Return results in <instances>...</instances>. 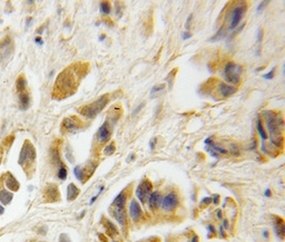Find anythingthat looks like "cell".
<instances>
[{"label": "cell", "instance_id": "cell-36", "mask_svg": "<svg viewBox=\"0 0 285 242\" xmlns=\"http://www.w3.org/2000/svg\"><path fill=\"white\" fill-rule=\"evenodd\" d=\"M214 198H215V199H213V203L217 204V203H218V195H215Z\"/></svg>", "mask_w": 285, "mask_h": 242}, {"label": "cell", "instance_id": "cell-42", "mask_svg": "<svg viewBox=\"0 0 285 242\" xmlns=\"http://www.w3.org/2000/svg\"><path fill=\"white\" fill-rule=\"evenodd\" d=\"M192 242H198V238H197V236H194L193 240H192Z\"/></svg>", "mask_w": 285, "mask_h": 242}, {"label": "cell", "instance_id": "cell-16", "mask_svg": "<svg viewBox=\"0 0 285 242\" xmlns=\"http://www.w3.org/2000/svg\"><path fill=\"white\" fill-rule=\"evenodd\" d=\"M111 136V131L108 127V123H104L100 126V129H98V140L99 142H106Z\"/></svg>", "mask_w": 285, "mask_h": 242}, {"label": "cell", "instance_id": "cell-21", "mask_svg": "<svg viewBox=\"0 0 285 242\" xmlns=\"http://www.w3.org/2000/svg\"><path fill=\"white\" fill-rule=\"evenodd\" d=\"M256 129H257V132H258V134H260L261 138H262L263 141H265L267 138V134H266V132H265V129H264L263 125H262V121H261L260 118H257V122H256Z\"/></svg>", "mask_w": 285, "mask_h": 242}, {"label": "cell", "instance_id": "cell-12", "mask_svg": "<svg viewBox=\"0 0 285 242\" xmlns=\"http://www.w3.org/2000/svg\"><path fill=\"white\" fill-rule=\"evenodd\" d=\"M62 126L68 132H75V131H77V129H79L80 124L79 121L77 120V118H75V117H68V118H66L64 121Z\"/></svg>", "mask_w": 285, "mask_h": 242}, {"label": "cell", "instance_id": "cell-23", "mask_svg": "<svg viewBox=\"0 0 285 242\" xmlns=\"http://www.w3.org/2000/svg\"><path fill=\"white\" fill-rule=\"evenodd\" d=\"M111 5H109V2H107V1H103V2L100 3V11L103 12V13H105V15H108L109 12H111Z\"/></svg>", "mask_w": 285, "mask_h": 242}, {"label": "cell", "instance_id": "cell-18", "mask_svg": "<svg viewBox=\"0 0 285 242\" xmlns=\"http://www.w3.org/2000/svg\"><path fill=\"white\" fill-rule=\"evenodd\" d=\"M8 178H7L6 180V185L7 187H9L10 190L13 191H17L19 189V183L17 182V180H16L15 178H13L11 174H8L7 175Z\"/></svg>", "mask_w": 285, "mask_h": 242}, {"label": "cell", "instance_id": "cell-30", "mask_svg": "<svg viewBox=\"0 0 285 242\" xmlns=\"http://www.w3.org/2000/svg\"><path fill=\"white\" fill-rule=\"evenodd\" d=\"M265 5H267V1H262V2L258 5V7H257V12H260L261 10H262V8H263Z\"/></svg>", "mask_w": 285, "mask_h": 242}, {"label": "cell", "instance_id": "cell-38", "mask_svg": "<svg viewBox=\"0 0 285 242\" xmlns=\"http://www.w3.org/2000/svg\"><path fill=\"white\" fill-rule=\"evenodd\" d=\"M3 212H5V209H3V206H1V204H0V215L2 214Z\"/></svg>", "mask_w": 285, "mask_h": 242}, {"label": "cell", "instance_id": "cell-24", "mask_svg": "<svg viewBox=\"0 0 285 242\" xmlns=\"http://www.w3.org/2000/svg\"><path fill=\"white\" fill-rule=\"evenodd\" d=\"M57 176H58L60 180H66V178H67V170H66V167H65L64 165L59 166V170H58V173H57Z\"/></svg>", "mask_w": 285, "mask_h": 242}, {"label": "cell", "instance_id": "cell-14", "mask_svg": "<svg viewBox=\"0 0 285 242\" xmlns=\"http://www.w3.org/2000/svg\"><path fill=\"white\" fill-rule=\"evenodd\" d=\"M162 201H163V199H162V195H160L159 192L155 191L153 193H150L149 199H148V203H149L150 209H153V210L158 209L160 206V204H162Z\"/></svg>", "mask_w": 285, "mask_h": 242}, {"label": "cell", "instance_id": "cell-13", "mask_svg": "<svg viewBox=\"0 0 285 242\" xmlns=\"http://www.w3.org/2000/svg\"><path fill=\"white\" fill-rule=\"evenodd\" d=\"M236 88L231 85H227L225 83H219L218 85V93L222 97H230L233 94H235Z\"/></svg>", "mask_w": 285, "mask_h": 242}, {"label": "cell", "instance_id": "cell-40", "mask_svg": "<svg viewBox=\"0 0 285 242\" xmlns=\"http://www.w3.org/2000/svg\"><path fill=\"white\" fill-rule=\"evenodd\" d=\"M105 38H106V36H105V35H100V37H99V40H100V41H103V40H105Z\"/></svg>", "mask_w": 285, "mask_h": 242}, {"label": "cell", "instance_id": "cell-35", "mask_svg": "<svg viewBox=\"0 0 285 242\" xmlns=\"http://www.w3.org/2000/svg\"><path fill=\"white\" fill-rule=\"evenodd\" d=\"M155 143H156V138H153V141L150 142V148L153 150L154 146H155Z\"/></svg>", "mask_w": 285, "mask_h": 242}, {"label": "cell", "instance_id": "cell-5", "mask_svg": "<svg viewBox=\"0 0 285 242\" xmlns=\"http://www.w3.org/2000/svg\"><path fill=\"white\" fill-rule=\"evenodd\" d=\"M242 71L243 68L241 65H237L235 63H227L225 68H224L225 79L231 84H238Z\"/></svg>", "mask_w": 285, "mask_h": 242}, {"label": "cell", "instance_id": "cell-32", "mask_svg": "<svg viewBox=\"0 0 285 242\" xmlns=\"http://www.w3.org/2000/svg\"><path fill=\"white\" fill-rule=\"evenodd\" d=\"M31 21H32V18H30V17H28L27 18V20H26V27H30V25H31Z\"/></svg>", "mask_w": 285, "mask_h": 242}, {"label": "cell", "instance_id": "cell-8", "mask_svg": "<svg viewBox=\"0 0 285 242\" xmlns=\"http://www.w3.org/2000/svg\"><path fill=\"white\" fill-rule=\"evenodd\" d=\"M35 157H36V152H35L34 146H32L30 143L26 142L25 146L22 147L21 153H20L19 163H20L21 165H24V163L25 162H32L35 159Z\"/></svg>", "mask_w": 285, "mask_h": 242}, {"label": "cell", "instance_id": "cell-25", "mask_svg": "<svg viewBox=\"0 0 285 242\" xmlns=\"http://www.w3.org/2000/svg\"><path fill=\"white\" fill-rule=\"evenodd\" d=\"M74 174L76 175V178L78 180H83L84 179V171L80 166H76L74 169Z\"/></svg>", "mask_w": 285, "mask_h": 242}, {"label": "cell", "instance_id": "cell-27", "mask_svg": "<svg viewBox=\"0 0 285 242\" xmlns=\"http://www.w3.org/2000/svg\"><path fill=\"white\" fill-rule=\"evenodd\" d=\"M114 152H115V145L111 143V144L108 145L106 148H105V154H108V155H111V154H113Z\"/></svg>", "mask_w": 285, "mask_h": 242}, {"label": "cell", "instance_id": "cell-26", "mask_svg": "<svg viewBox=\"0 0 285 242\" xmlns=\"http://www.w3.org/2000/svg\"><path fill=\"white\" fill-rule=\"evenodd\" d=\"M106 224H107V225H106V228L108 229V232H109V234H111V236H115V234L117 233L116 228L114 227V225L111 223V222H109V221H107V222H106Z\"/></svg>", "mask_w": 285, "mask_h": 242}, {"label": "cell", "instance_id": "cell-22", "mask_svg": "<svg viewBox=\"0 0 285 242\" xmlns=\"http://www.w3.org/2000/svg\"><path fill=\"white\" fill-rule=\"evenodd\" d=\"M26 86H27V82H26L25 77L24 76H19L18 79H17V89H18L19 93L25 92L26 90Z\"/></svg>", "mask_w": 285, "mask_h": 242}, {"label": "cell", "instance_id": "cell-3", "mask_svg": "<svg viewBox=\"0 0 285 242\" xmlns=\"http://www.w3.org/2000/svg\"><path fill=\"white\" fill-rule=\"evenodd\" d=\"M125 203H126V195L124 192H120V193L115 198V200H114V202H113L114 217H115L117 222L119 223L120 227H124L126 224Z\"/></svg>", "mask_w": 285, "mask_h": 242}, {"label": "cell", "instance_id": "cell-9", "mask_svg": "<svg viewBox=\"0 0 285 242\" xmlns=\"http://www.w3.org/2000/svg\"><path fill=\"white\" fill-rule=\"evenodd\" d=\"M178 203V198L175 193H169L163 199L162 201V208L165 211H172L176 208Z\"/></svg>", "mask_w": 285, "mask_h": 242}, {"label": "cell", "instance_id": "cell-28", "mask_svg": "<svg viewBox=\"0 0 285 242\" xmlns=\"http://www.w3.org/2000/svg\"><path fill=\"white\" fill-rule=\"evenodd\" d=\"M274 71H275V68H273V69L270 71V73L266 74V75H264L263 77L265 78V79H272L273 77H274Z\"/></svg>", "mask_w": 285, "mask_h": 242}, {"label": "cell", "instance_id": "cell-29", "mask_svg": "<svg viewBox=\"0 0 285 242\" xmlns=\"http://www.w3.org/2000/svg\"><path fill=\"white\" fill-rule=\"evenodd\" d=\"M34 41H35V44H37L38 46H43V40L41 39V37H36L34 39Z\"/></svg>", "mask_w": 285, "mask_h": 242}, {"label": "cell", "instance_id": "cell-15", "mask_svg": "<svg viewBox=\"0 0 285 242\" xmlns=\"http://www.w3.org/2000/svg\"><path fill=\"white\" fill-rule=\"evenodd\" d=\"M274 230L276 232V236H279V239H284V232H285V227H284V221L281 218L276 217L274 219Z\"/></svg>", "mask_w": 285, "mask_h": 242}, {"label": "cell", "instance_id": "cell-7", "mask_svg": "<svg viewBox=\"0 0 285 242\" xmlns=\"http://www.w3.org/2000/svg\"><path fill=\"white\" fill-rule=\"evenodd\" d=\"M246 12V3L242 2L238 3L237 6L235 7L232 11V17H231V24H230V29L231 30H234L236 28V26L239 24L242 17L244 16V13Z\"/></svg>", "mask_w": 285, "mask_h": 242}, {"label": "cell", "instance_id": "cell-20", "mask_svg": "<svg viewBox=\"0 0 285 242\" xmlns=\"http://www.w3.org/2000/svg\"><path fill=\"white\" fill-rule=\"evenodd\" d=\"M78 194H79V190L76 187V185H75V184H69V185H68V190H67L68 200L76 199Z\"/></svg>", "mask_w": 285, "mask_h": 242}, {"label": "cell", "instance_id": "cell-34", "mask_svg": "<svg viewBox=\"0 0 285 242\" xmlns=\"http://www.w3.org/2000/svg\"><path fill=\"white\" fill-rule=\"evenodd\" d=\"M189 37H190L189 33H184V34H183V39H188Z\"/></svg>", "mask_w": 285, "mask_h": 242}, {"label": "cell", "instance_id": "cell-31", "mask_svg": "<svg viewBox=\"0 0 285 242\" xmlns=\"http://www.w3.org/2000/svg\"><path fill=\"white\" fill-rule=\"evenodd\" d=\"M60 242H70V241H69V239H68V236L64 234V236H60Z\"/></svg>", "mask_w": 285, "mask_h": 242}, {"label": "cell", "instance_id": "cell-39", "mask_svg": "<svg viewBox=\"0 0 285 242\" xmlns=\"http://www.w3.org/2000/svg\"><path fill=\"white\" fill-rule=\"evenodd\" d=\"M43 28H45V27L43 26V27H40V29H38V30H37L38 34H41V33H43Z\"/></svg>", "mask_w": 285, "mask_h": 242}, {"label": "cell", "instance_id": "cell-6", "mask_svg": "<svg viewBox=\"0 0 285 242\" xmlns=\"http://www.w3.org/2000/svg\"><path fill=\"white\" fill-rule=\"evenodd\" d=\"M152 189H153V185L149 181L147 180H144L143 182H141V184L137 186L136 189V195H137L138 200L141 201L143 204L146 202H148V199H149V195L152 193Z\"/></svg>", "mask_w": 285, "mask_h": 242}, {"label": "cell", "instance_id": "cell-17", "mask_svg": "<svg viewBox=\"0 0 285 242\" xmlns=\"http://www.w3.org/2000/svg\"><path fill=\"white\" fill-rule=\"evenodd\" d=\"M19 105H20L21 109H27L29 106V95L26 90L19 93Z\"/></svg>", "mask_w": 285, "mask_h": 242}, {"label": "cell", "instance_id": "cell-37", "mask_svg": "<svg viewBox=\"0 0 285 242\" xmlns=\"http://www.w3.org/2000/svg\"><path fill=\"white\" fill-rule=\"evenodd\" d=\"M208 230L211 231L212 233H215V229L213 228V225H208Z\"/></svg>", "mask_w": 285, "mask_h": 242}, {"label": "cell", "instance_id": "cell-10", "mask_svg": "<svg viewBox=\"0 0 285 242\" xmlns=\"http://www.w3.org/2000/svg\"><path fill=\"white\" fill-rule=\"evenodd\" d=\"M10 48H11V40L9 37H7L0 41V61L5 60L9 57L11 54Z\"/></svg>", "mask_w": 285, "mask_h": 242}, {"label": "cell", "instance_id": "cell-4", "mask_svg": "<svg viewBox=\"0 0 285 242\" xmlns=\"http://www.w3.org/2000/svg\"><path fill=\"white\" fill-rule=\"evenodd\" d=\"M108 102V95H103L99 99L95 101L94 103L89 105H86L79 109V113L84 116L88 117V118H94L98 113H100L103 108L105 107V105L107 104Z\"/></svg>", "mask_w": 285, "mask_h": 242}, {"label": "cell", "instance_id": "cell-19", "mask_svg": "<svg viewBox=\"0 0 285 242\" xmlns=\"http://www.w3.org/2000/svg\"><path fill=\"white\" fill-rule=\"evenodd\" d=\"M13 200V194L10 193L9 191L7 190H1L0 191V201L2 202V204H8L10 203V201Z\"/></svg>", "mask_w": 285, "mask_h": 242}, {"label": "cell", "instance_id": "cell-11", "mask_svg": "<svg viewBox=\"0 0 285 242\" xmlns=\"http://www.w3.org/2000/svg\"><path fill=\"white\" fill-rule=\"evenodd\" d=\"M129 215L134 221H138L141 218V206L136 202L135 200H132L129 206Z\"/></svg>", "mask_w": 285, "mask_h": 242}, {"label": "cell", "instance_id": "cell-41", "mask_svg": "<svg viewBox=\"0 0 285 242\" xmlns=\"http://www.w3.org/2000/svg\"><path fill=\"white\" fill-rule=\"evenodd\" d=\"M265 195H266V196H270V195H271V191H270V190H266V191H265Z\"/></svg>", "mask_w": 285, "mask_h": 242}, {"label": "cell", "instance_id": "cell-33", "mask_svg": "<svg viewBox=\"0 0 285 242\" xmlns=\"http://www.w3.org/2000/svg\"><path fill=\"white\" fill-rule=\"evenodd\" d=\"M192 17H193L192 15L188 17V20H187V22H186V29H188V28H189V24H190V21H192Z\"/></svg>", "mask_w": 285, "mask_h": 242}, {"label": "cell", "instance_id": "cell-1", "mask_svg": "<svg viewBox=\"0 0 285 242\" xmlns=\"http://www.w3.org/2000/svg\"><path fill=\"white\" fill-rule=\"evenodd\" d=\"M75 69H76V66L68 67L57 78L55 90L59 93L62 97L65 96V93H67L66 95H69L70 93H73V90L76 87V84L78 83V76H77V71H75Z\"/></svg>", "mask_w": 285, "mask_h": 242}, {"label": "cell", "instance_id": "cell-2", "mask_svg": "<svg viewBox=\"0 0 285 242\" xmlns=\"http://www.w3.org/2000/svg\"><path fill=\"white\" fill-rule=\"evenodd\" d=\"M264 117H265L267 129L270 132L272 143L282 146L283 137L281 131L283 129V118L282 117H277L276 114L274 112H271V110L264 112Z\"/></svg>", "mask_w": 285, "mask_h": 242}]
</instances>
